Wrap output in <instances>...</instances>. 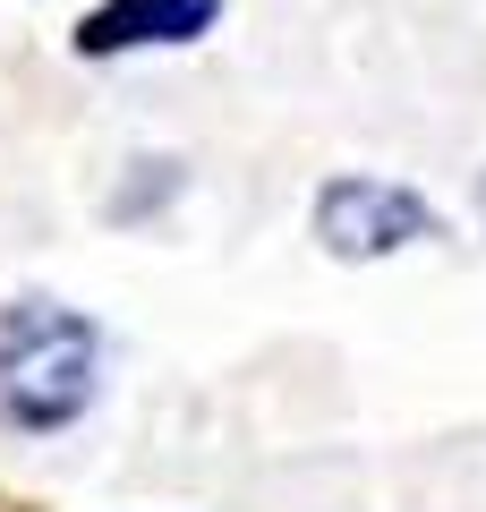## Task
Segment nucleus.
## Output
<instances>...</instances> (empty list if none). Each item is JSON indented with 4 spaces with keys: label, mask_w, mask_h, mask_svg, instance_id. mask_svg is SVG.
I'll list each match as a JSON object with an SVG mask.
<instances>
[{
    "label": "nucleus",
    "mask_w": 486,
    "mask_h": 512,
    "mask_svg": "<svg viewBox=\"0 0 486 512\" xmlns=\"http://www.w3.org/2000/svg\"><path fill=\"white\" fill-rule=\"evenodd\" d=\"M103 342L77 308L60 299H18L0 316V419L18 427H69L94 402Z\"/></svg>",
    "instance_id": "f257e3e1"
},
{
    "label": "nucleus",
    "mask_w": 486,
    "mask_h": 512,
    "mask_svg": "<svg viewBox=\"0 0 486 512\" xmlns=\"http://www.w3.org/2000/svg\"><path fill=\"white\" fill-rule=\"evenodd\" d=\"M316 239L333 256H393L410 239H435V205L410 197V188H384V180H342L316 205Z\"/></svg>",
    "instance_id": "f03ea898"
},
{
    "label": "nucleus",
    "mask_w": 486,
    "mask_h": 512,
    "mask_svg": "<svg viewBox=\"0 0 486 512\" xmlns=\"http://www.w3.org/2000/svg\"><path fill=\"white\" fill-rule=\"evenodd\" d=\"M222 18V0H111L77 26L86 52H128V43H188Z\"/></svg>",
    "instance_id": "7ed1b4c3"
}]
</instances>
